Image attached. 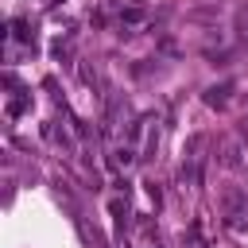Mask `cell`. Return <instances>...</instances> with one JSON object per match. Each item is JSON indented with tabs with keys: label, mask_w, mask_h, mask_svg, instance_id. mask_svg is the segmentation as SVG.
Masks as SVG:
<instances>
[{
	"label": "cell",
	"mask_w": 248,
	"mask_h": 248,
	"mask_svg": "<svg viewBox=\"0 0 248 248\" xmlns=\"http://www.w3.org/2000/svg\"><path fill=\"white\" fill-rule=\"evenodd\" d=\"M225 97H229V85H217V89H209V93H205V101H209V105H225Z\"/></svg>",
	"instance_id": "1"
}]
</instances>
